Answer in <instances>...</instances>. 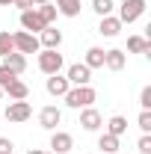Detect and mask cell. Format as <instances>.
I'll use <instances>...</instances> for the list:
<instances>
[{"instance_id":"obj_33","label":"cell","mask_w":151,"mask_h":154,"mask_svg":"<svg viewBox=\"0 0 151 154\" xmlns=\"http://www.w3.org/2000/svg\"><path fill=\"white\" fill-rule=\"evenodd\" d=\"M0 6H12V0H0Z\"/></svg>"},{"instance_id":"obj_27","label":"cell","mask_w":151,"mask_h":154,"mask_svg":"<svg viewBox=\"0 0 151 154\" xmlns=\"http://www.w3.org/2000/svg\"><path fill=\"white\" fill-rule=\"evenodd\" d=\"M136 151H139V154H151V134H142V136H139Z\"/></svg>"},{"instance_id":"obj_29","label":"cell","mask_w":151,"mask_h":154,"mask_svg":"<svg viewBox=\"0 0 151 154\" xmlns=\"http://www.w3.org/2000/svg\"><path fill=\"white\" fill-rule=\"evenodd\" d=\"M12 151H15V142L6 139V136H0V154H12Z\"/></svg>"},{"instance_id":"obj_18","label":"cell","mask_w":151,"mask_h":154,"mask_svg":"<svg viewBox=\"0 0 151 154\" xmlns=\"http://www.w3.org/2000/svg\"><path fill=\"white\" fill-rule=\"evenodd\" d=\"M83 65L86 68H104V48H89L86 51V57H83Z\"/></svg>"},{"instance_id":"obj_16","label":"cell","mask_w":151,"mask_h":154,"mask_svg":"<svg viewBox=\"0 0 151 154\" xmlns=\"http://www.w3.org/2000/svg\"><path fill=\"white\" fill-rule=\"evenodd\" d=\"M54 6H57V12L62 15V18H77V15H80V9H83V3H80V0H57Z\"/></svg>"},{"instance_id":"obj_21","label":"cell","mask_w":151,"mask_h":154,"mask_svg":"<svg viewBox=\"0 0 151 154\" xmlns=\"http://www.w3.org/2000/svg\"><path fill=\"white\" fill-rule=\"evenodd\" d=\"M39 9V15H42V21H45V24H48V27H54V24H57V6H54V0H51V3H42V6H36Z\"/></svg>"},{"instance_id":"obj_35","label":"cell","mask_w":151,"mask_h":154,"mask_svg":"<svg viewBox=\"0 0 151 154\" xmlns=\"http://www.w3.org/2000/svg\"><path fill=\"white\" fill-rule=\"evenodd\" d=\"M119 154H128V151H119Z\"/></svg>"},{"instance_id":"obj_32","label":"cell","mask_w":151,"mask_h":154,"mask_svg":"<svg viewBox=\"0 0 151 154\" xmlns=\"http://www.w3.org/2000/svg\"><path fill=\"white\" fill-rule=\"evenodd\" d=\"M42 3H51V0H33V6H42Z\"/></svg>"},{"instance_id":"obj_11","label":"cell","mask_w":151,"mask_h":154,"mask_svg":"<svg viewBox=\"0 0 151 154\" xmlns=\"http://www.w3.org/2000/svg\"><path fill=\"white\" fill-rule=\"evenodd\" d=\"M39 45H42L45 51H59V45H62V30L45 27V30L39 33Z\"/></svg>"},{"instance_id":"obj_8","label":"cell","mask_w":151,"mask_h":154,"mask_svg":"<svg viewBox=\"0 0 151 154\" xmlns=\"http://www.w3.org/2000/svg\"><path fill=\"white\" fill-rule=\"evenodd\" d=\"M48 24L42 21V15H39V9L33 6V9H24L21 12V30H27V33H33V36H39L42 30H45Z\"/></svg>"},{"instance_id":"obj_6","label":"cell","mask_w":151,"mask_h":154,"mask_svg":"<svg viewBox=\"0 0 151 154\" xmlns=\"http://www.w3.org/2000/svg\"><path fill=\"white\" fill-rule=\"evenodd\" d=\"M33 116V107H30V101H9V107H6V122H12V125H21V122H27Z\"/></svg>"},{"instance_id":"obj_4","label":"cell","mask_w":151,"mask_h":154,"mask_svg":"<svg viewBox=\"0 0 151 154\" xmlns=\"http://www.w3.org/2000/svg\"><path fill=\"white\" fill-rule=\"evenodd\" d=\"M12 45H15V51L18 54H39L42 51V45H39V36L33 33H27V30H18V33H12Z\"/></svg>"},{"instance_id":"obj_2","label":"cell","mask_w":151,"mask_h":154,"mask_svg":"<svg viewBox=\"0 0 151 154\" xmlns=\"http://www.w3.org/2000/svg\"><path fill=\"white\" fill-rule=\"evenodd\" d=\"M145 9H148V3L145 0H122L119 3V15L116 18L122 21V24H133V21H139L145 15Z\"/></svg>"},{"instance_id":"obj_13","label":"cell","mask_w":151,"mask_h":154,"mask_svg":"<svg viewBox=\"0 0 151 154\" xmlns=\"http://www.w3.org/2000/svg\"><path fill=\"white\" fill-rule=\"evenodd\" d=\"M122 27H125V24L116 18V15H104L101 24H98V33H101L104 38H116L119 33H122Z\"/></svg>"},{"instance_id":"obj_20","label":"cell","mask_w":151,"mask_h":154,"mask_svg":"<svg viewBox=\"0 0 151 154\" xmlns=\"http://www.w3.org/2000/svg\"><path fill=\"white\" fill-rule=\"evenodd\" d=\"M3 62H6L15 74H24V71H27V57H24V54H18V51H12L9 57H3Z\"/></svg>"},{"instance_id":"obj_24","label":"cell","mask_w":151,"mask_h":154,"mask_svg":"<svg viewBox=\"0 0 151 154\" xmlns=\"http://www.w3.org/2000/svg\"><path fill=\"white\" fill-rule=\"evenodd\" d=\"M15 51V45H12V33L9 30H0V57H9Z\"/></svg>"},{"instance_id":"obj_15","label":"cell","mask_w":151,"mask_h":154,"mask_svg":"<svg viewBox=\"0 0 151 154\" xmlns=\"http://www.w3.org/2000/svg\"><path fill=\"white\" fill-rule=\"evenodd\" d=\"M3 95H9V101H27V98H30V86L18 77V80H12V83L3 89Z\"/></svg>"},{"instance_id":"obj_31","label":"cell","mask_w":151,"mask_h":154,"mask_svg":"<svg viewBox=\"0 0 151 154\" xmlns=\"http://www.w3.org/2000/svg\"><path fill=\"white\" fill-rule=\"evenodd\" d=\"M27 154H51V151H42V148H30Z\"/></svg>"},{"instance_id":"obj_22","label":"cell","mask_w":151,"mask_h":154,"mask_svg":"<svg viewBox=\"0 0 151 154\" xmlns=\"http://www.w3.org/2000/svg\"><path fill=\"white\" fill-rule=\"evenodd\" d=\"M107 134H113V136L128 134V119H125V116H113V119L107 122Z\"/></svg>"},{"instance_id":"obj_19","label":"cell","mask_w":151,"mask_h":154,"mask_svg":"<svg viewBox=\"0 0 151 154\" xmlns=\"http://www.w3.org/2000/svg\"><path fill=\"white\" fill-rule=\"evenodd\" d=\"M98 148H101V154H119V136L104 131V134L98 136Z\"/></svg>"},{"instance_id":"obj_26","label":"cell","mask_w":151,"mask_h":154,"mask_svg":"<svg viewBox=\"0 0 151 154\" xmlns=\"http://www.w3.org/2000/svg\"><path fill=\"white\" fill-rule=\"evenodd\" d=\"M136 125H139V131H142V134H151V110H142L139 119H136Z\"/></svg>"},{"instance_id":"obj_12","label":"cell","mask_w":151,"mask_h":154,"mask_svg":"<svg viewBox=\"0 0 151 154\" xmlns=\"http://www.w3.org/2000/svg\"><path fill=\"white\" fill-rule=\"evenodd\" d=\"M45 89H48V95L62 98L68 89H71V83L65 80V74H51V77H48V83H45Z\"/></svg>"},{"instance_id":"obj_30","label":"cell","mask_w":151,"mask_h":154,"mask_svg":"<svg viewBox=\"0 0 151 154\" xmlns=\"http://www.w3.org/2000/svg\"><path fill=\"white\" fill-rule=\"evenodd\" d=\"M12 6H18L21 12H24V9H33V0H12Z\"/></svg>"},{"instance_id":"obj_28","label":"cell","mask_w":151,"mask_h":154,"mask_svg":"<svg viewBox=\"0 0 151 154\" xmlns=\"http://www.w3.org/2000/svg\"><path fill=\"white\" fill-rule=\"evenodd\" d=\"M139 107H142V110H151V86H142V92H139Z\"/></svg>"},{"instance_id":"obj_1","label":"cell","mask_w":151,"mask_h":154,"mask_svg":"<svg viewBox=\"0 0 151 154\" xmlns=\"http://www.w3.org/2000/svg\"><path fill=\"white\" fill-rule=\"evenodd\" d=\"M65 107H71V110H83V107H92L95 101H98V92H95L92 86H71L65 95Z\"/></svg>"},{"instance_id":"obj_10","label":"cell","mask_w":151,"mask_h":154,"mask_svg":"<svg viewBox=\"0 0 151 154\" xmlns=\"http://www.w3.org/2000/svg\"><path fill=\"white\" fill-rule=\"evenodd\" d=\"M74 148V136L65 131H51V154H68Z\"/></svg>"},{"instance_id":"obj_14","label":"cell","mask_w":151,"mask_h":154,"mask_svg":"<svg viewBox=\"0 0 151 154\" xmlns=\"http://www.w3.org/2000/svg\"><path fill=\"white\" fill-rule=\"evenodd\" d=\"M125 65H128L125 51H119V48H113V51H104V68H110V71H122Z\"/></svg>"},{"instance_id":"obj_3","label":"cell","mask_w":151,"mask_h":154,"mask_svg":"<svg viewBox=\"0 0 151 154\" xmlns=\"http://www.w3.org/2000/svg\"><path fill=\"white\" fill-rule=\"evenodd\" d=\"M62 68H65V59H62L59 51H45V48L39 51V71L42 74L51 77V74H59Z\"/></svg>"},{"instance_id":"obj_25","label":"cell","mask_w":151,"mask_h":154,"mask_svg":"<svg viewBox=\"0 0 151 154\" xmlns=\"http://www.w3.org/2000/svg\"><path fill=\"white\" fill-rule=\"evenodd\" d=\"M12 80H18V74H15V71L6 65V62H0V89H6Z\"/></svg>"},{"instance_id":"obj_34","label":"cell","mask_w":151,"mask_h":154,"mask_svg":"<svg viewBox=\"0 0 151 154\" xmlns=\"http://www.w3.org/2000/svg\"><path fill=\"white\" fill-rule=\"evenodd\" d=\"M0 101H3V89H0Z\"/></svg>"},{"instance_id":"obj_5","label":"cell","mask_w":151,"mask_h":154,"mask_svg":"<svg viewBox=\"0 0 151 154\" xmlns=\"http://www.w3.org/2000/svg\"><path fill=\"white\" fill-rule=\"evenodd\" d=\"M65 80L71 86H89L92 83V68H86L83 62H74V65L65 68Z\"/></svg>"},{"instance_id":"obj_9","label":"cell","mask_w":151,"mask_h":154,"mask_svg":"<svg viewBox=\"0 0 151 154\" xmlns=\"http://www.w3.org/2000/svg\"><path fill=\"white\" fill-rule=\"evenodd\" d=\"M80 128L89 131V134L101 131V128H104V116L98 113L95 107H83V110H80Z\"/></svg>"},{"instance_id":"obj_17","label":"cell","mask_w":151,"mask_h":154,"mask_svg":"<svg viewBox=\"0 0 151 154\" xmlns=\"http://www.w3.org/2000/svg\"><path fill=\"white\" fill-rule=\"evenodd\" d=\"M128 51H131V54L151 57V38H145V36H131V38H128Z\"/></svg>"},{"instance_id":"obj_7","label":"cell","mask_w":151,"mask_h":154,"mask_svg":"<svg viewBox=\"0 0 151 154\" xmlns=\"http://www.w3.org/2000/svg\"><path fill=\"white\" fill-rule=\"evenodd\" d=\"M39 125H42L45 131H57V125H62V110H59L57 104L42 107V110H39Z\"/></svg>"},{"instance_id":"obj_23","label":"cell","mask_w":151,"mask_h":154,"mask_svg":"<svg viewBox=\"0 0 151 154\" xmlns=\"http://www.w3.org/2000/svg\"><path fill=\"white\" fill-rule=\"evenodd\" d=\"M116 9V0H92V12L98 18H104V15H113Z\"/></svg>"}]
</instances>
